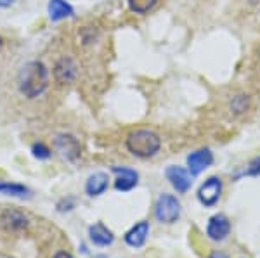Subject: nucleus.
<instances>
[{"instance_id":"nucleus-16","label":"nucleus","mask_w":260,"mask_h":258,"mask_svg":"<svg viewBox=\"0 0 260 258\" xmlns=\"http://www.w3.org/2000/svg\"><path fill=\"white\" fill-rule=\"evenodd\" d=\"M0 193L6 196L14 198H30L31 191L23 184H14V182H0Z\"/></svg>"},{"instance_id":"nucleus-26","label":"nucleus","mask_w":260,"mask_h":258,"mask_svg":"<svg viewBox=\"0 0 260 258\" xmlns=\"http://www.w3.org/2000/svg\"><path fill=\"white\" fill-rule=\"evenodd\" d=\"M258 62H260V49H258Z\"/></svg>"},{"instance_id":"nucleus-10","label":"nucleus","mask_w":260,"mask_h":258,"mask_svg":"<svg viewBox=\"0 0 260 258\" xmlns=\"http://www.w3.org/2000/svg\"><path fill=\"white\" fill-rule=\"evenodd\" d=\"M113 172L116 173V180H115V187L121 193H127V191H132L134 187L139 182V173L134 168H127V166H113Z\"/></svg>"},{"instance_id":"nucleus-8","label":"nucleus","mask_w":260,"mask_h":258,"mask_svg":"<svg viewBox=\"0 0 260 258\" xmlns=\"http://www.w3.org/2000/svg\"><path fill=\"white\" fill-rule=\"evenodd\" d=\"M212 163H213V153L207 148L198 149V151L191 153V155L187 156V168H189L191 175H200V173L203 172V170H207Z\"/></svg>"},{"instance_id":"nucleus-21","label":"nucleus","mask_w":260,"mask_h":258,"mask_svg":"<svg viewBox=\"0 0 260 258\" xmlns=\"http://www.w3.org/2000/svg\"><path fill=\"white\" fill-rule=\"evenodd\" d=\"M16 4V0H0V9H9Z\"/></svg>"},{"instance_id":"nucleus-23","label":"nucleus","mask_w":260,"mask_h":258,"mask_svg":"<svg viewBox=\"0 0 260 258\" xmlns=\"http://www.w3.org/2000/svg\"><path fill=\"white\" fill-rule=\"evenodd\" d=\"M54 258H73V256H71L68 251H57L56 255H54Z\"/></svg>"},{"instance_id":"nucleus-9","label":"nucleus","mask_w":260,"mask_h":258,"mask_svg":"<svg viewBox=\"0 0 260 258\" xmlns=\"http://www.w3.org/2000/svg\"><path fill=\"white\" fill-rule=\"evenodd\" d=\"M231 232V224L229 218L225 215H213V217L208 220V226H207V236L212 241H224L229 236Z\"/></svg>"},{"instance_id":"nucleus-19","label":"nucleus","mask_w":260,"mask_h":258,"mask_svg":"<svg viewBox=\"0 0 260 258\" xmlns=\"http://www.w3.org/2000/svg\"><path fill=\"white\" fill-rule=\"evenodd\" d=\"M50 149L45 145L44 142H35L31 145V155L37 158V160H49L50 158Z\"/></svg>"},{"instance_id":"nucleus-24","label":"nucleus","mask_w":260,"mask_h":258,"mask_svg":"<svg viewBox=\"0 0 260 258\" xmlns=\"http://www.w3.org/2000/svg\"><path fill=\"white\" fill-rule=\"evenodd\" d=\"M212 258H225L224 255H220V253H219V255H217V253H215V255H213Z\"/></svg>"},{"instance_id":"nucleus-5","label":"nucleus","mask_w":260,"mask_h":258,"mask_svg":"<svg viewBox=\"0 0 260 258\" xmlns=\"http://www.w3.org/2000/svg\"><path fill=\"white\" fill-rule=\"evenodd\" d=\"M222 194V180L219 177H210L200 186L198 199L203 206H215Z\"/></svg>"},{"instance_id":"nucleus-18","label":"nucleus","mask_w":260,"mask_h":258,"mask_svg":"<svg viewBox=\"0 0 260 258\" xmlns=\"http://www.w3.org/2000/svg\"><path fill=\"white\" fill-rule=\"evenodd\" d=\"M250 106V97L245 94H240L236 95V97H233V101H231V113L234 115H243L246 109H248Z\"/></svg>"},{"instance_id":"nucleus-17","label":"nucleus","mask_w":260,"mask_h":258,"mask_svg":"<svg viewBox=\"0 0 260 258\" xmlns=\"http://www.w3.org/2000/svg\"><path fill=\"white\" fill-rule=\"evenodd\" d=\"M158 0H128V7L136 14H148L156 6Z\"/></svg>"},{"instance_id":"nucleus-13","label":"nucleus","mask_w":260,"mask_h":258,"mask_svg":"<svg viewBox=\"0 0 260 258\" xmlns=\"http://www.w3.org/2000/svg\"><path fill=\"white\" fill-rule=\"evenodd\" d=\"M89 238L95 246H110L115 241V236L113 232L108 229L104 224H94V226L89 227Z\"/></svg>"},{"instance_id":"nucleus-22","label":"nucleus","mask_w":260,"mask_h":258,"mask_svg":"<svg viewBox=\"0 0 260 258\" xmlns=\"http://www.w3.org/2000/svg\"><path fill=\"white\" fill-rule=\"evenodd\" d=\"M250 173H260V160L255 161L253 165H251V170H250Z\"/></svg>"},{"instance_id":"nucleus-3","label":"nucleus","mask_w":260,"mask_h":258,"mask_svg":"<svg viewBox=\"0 0 260 258\" xmlns=\"http://www.w3.org/2000/svg\"><path fill=\"white\" fill-rule=\"evenodd\" d=\"M154 217L161 224H174L180 217V203L172 194H161L154 205Z\"/></svg>"},{"instance_id":"nucleus-6","label":"nucleus","mask_w":260,"mask_h":258,"mask_svg":"<svg viewBox=\"0 0 260 258\" xmlns=\"http://www.w3.org/2000/svg\"><path fill=\"white\" fill-rule=\"evenodd\" d=\"M78 68H77V62H75L71 57H61L59 61L54 64L52 75H54V80H56L57 85H68V83H73L75 78H77Z\"/></svg>"},{"instance_id":"nucleus-7","label":"nucleus","mask_w":260,"mask_h":258,"mask_svg":"<svg viewBox=\"0 0 260 258\" xmlns=\"http://www.w3.org/2000/svg\"><path fill=\"white\" fill-rule=\"evenodd\" d=\"M165 175H167V180L172 184V187H174V189L180 194L187 193L191 184H192L191 173L187 172V170H184L182 166H169L167 172H165Z\"/></svg>"},{"instance_id":"nucleus-1","label":"nucleus","mask_w":260,"mask_h":258,"mask_svg":"<svg viewBox=\"0 0 260 258\" xmlns=\"http://www.w3.org/2000/svg\"><path fill=\"white\" fill-rule=\"evenodd\" d=\"M49 87V69L42 61H30L18 75V89L26 99H37Z\"/></svg>"},{"instance_id":"nucleus-15","label":"nucleus","mask_w":260,"mask_h":258,"mask_svg":"<svg viewBox=\"0 0 260 258\" xmlns=\"http://www.w3.org/2000/svg\"><path fill=\"white\" fill-rule=\"evenodd\" d=\"M47 12H49V18L52 21H61V19L71 18V16L75 14L73 7H71L66 0H49Z\"/></svg>"},{"instance_id":"nucleus-11","label":"nucleus","mask_w":260,"mask_h":258,"mask_svg":"<svg viewBox=\"0 0 260 258\" xmlns=\"http://www.w3.org/2000/svg\"><path fill=\"white\" fill-rule=\"evenodd\" d=\"M0 226L9 232H19L28 227V218L18 210H6L0 215Z\"/></svg>"},{"instance_id":"nucleus-20","label":"nucleus","mask_w":260,"mask_h":258,"mask_svg":"<svg viewBox=\"0 0 260 258\" xmlns=\"http://www.w3.org/2000/svg\"><path fill=\"white\" fill-rule=\"evenodd\" d=\"M75 208V199L73 198H68V199H61L59 203H57V210L59 211H70Z\"/></svg>"},{"instance_id":"nucleus-4","label":"nucleus","mask_w":260,"mask_h":258,"mask_svg":"<svg viewBox=\"0 0 260 258\" xmlns=\"http://www.w3.org/2000/svg\"><path fill=\"white\" fill-rule=\"evenodd\" d=\"M54 148H56V151L68 161H77L82 153L80 142L77 140V137L71 134L56 135V139H54Z\"/></svg>"},{"instance_id":"nucleus-2","label":"nucleus","mask_w":260,"mask_h":258,"mask_svg":"<svg viewBox=\"0 0 260 258\" xmlns=\"http://www.w3.org/2000/svg\"><path fill=\"white\" fill-rule=\"evenodd\" d=\"M125 145H127L128 153H132L134 156L148 160V158H153L160 151L161 139L156 132L148 130V128H139V130H134L127 135Z\"/></svg>"},{"instance_id":"nucleus-25","label":"nucleus","mask_w":260,"mask_h":258,"mask_svg":"<svg viewBox=\"0 0 260 258\" xmlns=\"http://www.w3.org/2000/svg\"><path fill=\"white\" fill-rule=\"evenodd\" d=\"M2 45H4V39L0 36V47H2Z\"/></svg>"},{"instance_id":"nucleus-12","label":"nucleus","mask_w":260,"mask_h":258,"mask_svg":"<svg viewBox=\"0 0 260 258\" xmlns=\"http://www.w3.org/2000/svg\"><path fill=\"white\" fill-rule=\"evenodd\" d=\"M149 234V222L141 220L139 224H136L130 231L125 234V243L132 248H141L146 243V238Z\"/></svg>"},{"instance_id":"nucleus-14","label":"nucleus","mask_w":260,"mask_h":258,"mask_svg":"<svg viewBox=\"0 0 260 258\" xmlns=\"http://www.w3.org/2000/svg\"><path fill=\"white\" fill-rule=\"evenodd\" d=\"M108 184H110V178L104 172H95L92 173V175L87 178L85 182V193L89 194V196H101V194L104 193V191L108 189Z\"/></svg>"}]
</instances>
